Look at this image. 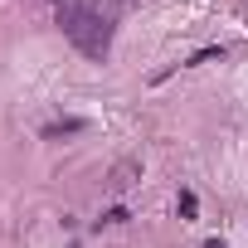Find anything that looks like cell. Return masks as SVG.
I'll use <instances>...</instances> for the list:
<instances>
[{"label": "cell", "instance_id": "cell-1", "mask_svg": "<svg viewBox=\"0 0 248 248\" xmlns=\"http://www.w3.org/2000/svg\"><path fill=\"white\" fill-rule=\"evenodd\" d=\"M59 30L88 59H107V49H112V15L102 5H88V0H68V5H59Z\"/></svg>", "mask_w": 248, "mask_h": 248}, {"label": "cell", "instance_id": "cell-2", "mask_svg": "<svg viewBox=\"0 0 248 248\" xmlns=\"http://www.w3.org/2000/svg\"><path fill=\"white\" fill-rule=\"evenodd\" d=\"M88 122L83 117H63V122H54V127H44V137H73V132H83Z\"/></svg>", "mask_w": 248, "mask_h": 248}, {"label": "cell", "instance_id": "cell-3", "mask_svg": "<svg viewBox=\"0 0 248 248\" xmlns=\"http://www.w3.org/2000/svg\"><path fill=\"white\" fill-rule=\"evenodd\" d=\"M180 219H195V209H200V200H195V190H180Z\"/></svg>", "mask_w": 248, "mask_h": 248}, {"label": "cell", "instance_id": "cell-4", "mask_svg": "<svg viewBox=\"0 0 248 248\" xmlns=\"http://www.w3.org/2000/svg\"><path fill=\"white\" fill-rule=\"evenodd\" d=\"M219 54H224V49H200V54H195V59H190V63H214V59H219Z\"/></svg>", "mask_w": 248, "mask_h": 248}, {"label": "cell", "instance_id": "cell-5", "mask_svg": "<svg viewBox=\"0 0 248 248\" xmlns=\"http://www.w3.org/2000/svg\"><path fill=\"white\" fill-rule=\"evenodd\" d=\"M204 248H224V243H219V238H209V243H204Z\"/></svg>", "mask_w": 248, "mask_h": 248}, {"label": "cell", "instance_id": "cell-6", "mask_svg": "<svg viewBox=\"0 0 248 248\" xmlns=\"http://www.w3.org/2000/svg\"><path fill=\"white\" fill-rule=\"evenodd\" d=\"M59 5H68V0H59Z\"/></svg>", "mask_w": 248, "mask_h": 248}]
</instances>
